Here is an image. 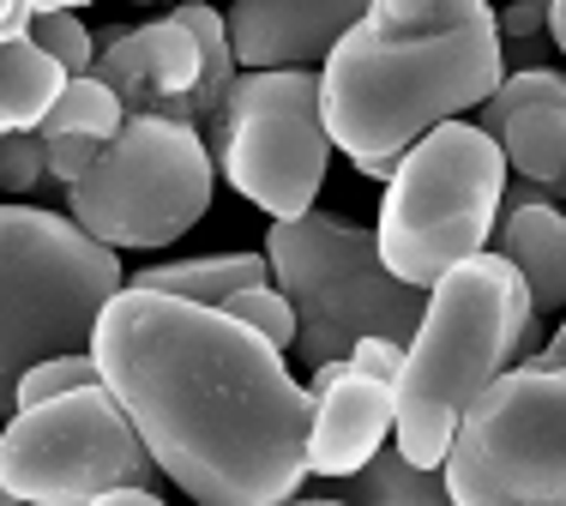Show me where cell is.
Here are the masks:
<instances>
[{
  "mask_svg": "<svg viewBox=\"0 0 566 506\" xmlns=\"http://www.w3.org/2000/svg\"><path fill=\"white\" fill-rule=\"evenodd\" d=\"M536 331L543 314L494 247L447 265L422 289V314L392 375V446L410 464H440L458 410L501 368L524 362L536 350Z\"/></svg>",
  "mask_w": 566,
  "mask_h": 506,
  "instance_id": "3",
  "label": "cell"
},
{
  "mask_svg": "<svg viewBox=\"0 0 566 506\" xmlns=\"http://www.w3.org/2000/svg\"><path fill=\"white\" fill-rule=\"evenodd\" d=\"M489 247L524 277L536 314H560V302H566V218H560V199H518V205H501Z\"/></svg>",
  "mask_w": 566,
  "mask_h": 506,
  "instance_id": "15",
  "label": "cell"
},
{
  "mask_svg": "<svg viewBox=\"0 0 566 506\" xmlns=\"http://www.w3.org/2000/svg\"><path fill=\"white\" fill-rule=\"evenodd\" d=\"M307 398H314V410H307V441H302L307 476H332L338 483L344 471H356L392 434V386L374 380V375H356L344 356L314 368Z\"/></svg>",
  "mask_w": 566,
  "mask_h": 506,
  "instance_id": "13",
  "label": "cell"
},
{
  "mask_svg": "<svg viewBox=\"0 0 566 506\" xmlns=\"http://www.w3.org/2000/svg\"><path fill=\"white\" fill-rule=\"evenodd\" d=\"M43 133L36 127H7L0 133V193L19 199L31 188H43Z\"/></svg>",
  "mask_w": 566,
  "mask_h": 506,
  "instance_id": "23",
  "label": "cell"
},
{
  "mask_svg": "<svg viewBox=\"0 0 566 506\" xmlns=\"http://www.w3.org/2000/svg\"><path fill=\"white\" fill-rule=\"evenodd\" d=\"M265 272L283 289L295 314V344L307 368L338 362L361 331L380 338H410L416 314H422V289L403 284L374 247V230L344 223L332 211H295L272 218L265 230Z\"/></svg>",
  "mask_w": 566,
  "mask_h": 506,
  "instance_id": "4",
  "label": "cell"
},
{
  "mask_svg": "<svg viewBox=\"0 0 566 506\" xmlns=\"http://www.w3.org/2000/svg\"><path fill=\"white\" fill-rule=\"evenodd\" d=\"M506 157L476 122H434L398 151L386 176L374 247L403 284L428 289L447 265L489 247L501 218Z\"/></svg>",
  "mask_w": 566,
  "mask_h": 506,
  "instance_id": "5",
  "label": "cell"
},
{
  "mask_svg": "<svg viewBox=\"0 0 566 506\" xmlns=\"http://www.w3.org/2000/svg\"><path fill=\"white\" fill-rule=\"evenodd\" d=\"M349 164H356L368 181H386V176H392V164H398V157H349Z\"/></svg>",
  "mask_w": 566,
  "mask_h": 506,
  "instance_id": "29",
  "label": "cell"
},
{
  "mask_svg": "<svg viewBox=\"0 0 566 506\" xmlns=\"http://www.w3.org/2000/svg\"><path fill=\"white\" fill-rule=\"evenodd\" d=\"M91 380H97V362H91V350L43 356V362H31L19 380H12V410H19V404H43V398L73 392V386H91Z\"/></svg>",
  "mask_w": 566,
  "mask_h": 506,
  "instance_id": "22",
  "label": "cell"
},
{
  "mask_svg": "<svg viewBox=\"0 0 566 506\" xmlns=\"http://www.w3.org/2000/svg\"><path fill=\"white\" fill-rule=\"evenodd\" d=\"M120 122H127V109H120V97L97 73H66L61 91L49 97L36 133H91V139H109Z\"/></svg>",
  "mask_w": 566,
  "mask_h": 506,
  "instance_id": "19",
  "label": "cell"
},
{
  "mask_svg": "<svg viewBox=\"0 0 566 506\" xmlns=\"http://www.w3.org/2000/svg\"><path fill=\"white\" fill-rule=\"evenodd\" d=\"M344 362L356 368V375H374V380L392 386L398 362H403V344H398V338H380V331H361V338L344 350Z\"/></svg>",
  "mask_w": 566,
  "mask_h": 506,
  "instance_id": "25",
  "label": "cell"
},
{
  "mask_svg": "<svg viewBox=\"0 0 566 506\" xmlns=\"http://www.w3.org/2000/svg\"><path fill=\"white\" fill-rule=\"evenodd\" d=\"M199 139L211 151V169L265 218L307 211L332 164L314 66H235Z\"/></svg>",
  "mask_w": 566,
  "mask_h": 506,
  "instance_id": "9",
  "label": "cell"
},
{
  "mask_svg": "<svg viewBox=\"0 0 566 506\" xmlns=\"http://www.w3.org/2000/svg\"><path fill=\"white\" fill-rule=\"evenodd\" d=\"M440 476L458 506H555L566 495V375L501 368L458 410Z\"/></svg>",
  "mask_w": 566,
  "mask_h": 506,
  "instance_id": "8",
  "label": "cell"
},
{
  "mask_svg": "<svg viewBox=\"0 0 566 506\" xmlns=\"http://www.w3.org/2000/svg\"><path fill=\"white\" fill-rule=\"evenodd\" d=\"M61 78L66 73L31 43V36L0 43V133L43 122V109H49V97L61 91Z\"/></svg>",
  "mask_w": 566,
  "mask_h": 506,
  "instance_id": "18",
  "label": "cell"
},
{
  "mask_svg": "<svg viewBox=\"0 0 566 506\" xmlns=\"http://www.w3.org/2000/svg\"><path fill=\"white\" fill-rule=\"evenodd\" d=\"M265 253H206V260H175V265H145L133 284L139 289H164V296H181V302H206L218 308L223 296L248 284H265Z\"/></svg>",
  "mask_w": 566,
  "mask_h": 506,
  "instance_id": "17",
  "label": "cell"
},
{
  "mask_svg": "<svg viewBox=\"0 0 566 506\" xmlns=\"http://www.w3.org/2000/svg\"><path fill=\"white\" fill-rule=\"evenodd\" d=\"M0 500H7V488H0Z\"/></svg>",
  "mask_w": 566,
  "mask_h": 506,
  "instance_id": "31",
  "label": "cell"
},
{
  "mask_svg": "<svg viewBox=\"0 0 566 506\" xmlns=\"http://www.w3.org/2000/svg\"><path fill=\"white\" fill-rule=\"evenodd\" d=\"M476 127L501 145L506 176L566 188V78L560 66H506L501 85L476 103Z\"/></svg>",
  "mask_w": 566,
  "mask_h": 506,
  "instance_id": "12",
  "label": "cell"
},
{
  "mask_svg": "<svg viewBox=\"0 0 566 506\" xmlns=\"http://www.w3.org/2000/svg\"><path fill=\"white\" fill-rule=\"evenodd\" d=\"M97 145H103V139H91V133H43V169L66 188V181H78V176L91 169Z\"/></svg>",
  "mask_w": 566,
  "mask_h": 506,
  "instance_id": "24",
  "label": "cell"
},
{
  "mask_svg": "<svg viewBox=\"0 0 566 506\" xmlns=\"http://www.w3.org/2000/svg\"><path fill=\"white\" fill-rule=\"evenodd\" d=\"M368 0H229L223 36L235 66H319Z\"/></svg>",
  "mask_w": 566,
  "mask_h": 506,
  "instance_id": "14",
  "label": "cell"
},
{
  "mask_svg": "<svg viewBox=\"0 0 566 506\" xmlns=\"http://www.w3.org/2000/svg\"><path fill=\"white\" fill-rule=\"evenodd\" d=\"M218 169L199 127L127 115L97 145L91 169L66 181V218L103 247H169L211 211Z\"/></svg>",
  "mask_w": 566,
  "mask_h": 506,
  "instance_id": "7",
  "label": "cell"
},
{
  "mask_svg": "<svg viewBox=\"0 0 566 506\" xmlns=\"http://www.w3.org/2000/svg\"><path fill=\"white\" fill-rule=\"evenodd\" d=\"M543 7L548 0H512L506 12H494L501 43H531V36H543Z\"/></svg>",
  "mask_w": 566,
  "mask_h": 506,
  "instance_id": "26",
  "label": "cell"
},
{
  "mask_svg": "<svg viewBox=\"0 0 566 506\" xmlns=\"http://www.w3.org/2000/svg\"><path fill=\"white\" fill-rule=\"evenodd\" d=\"M91 73L115 91L127 115H164L206 133L235 78L223 12L206 0H175L151 24H109Z\"/></svg>",
  "mask_w": 566,
  "mask_h": 506,
  "instance_id": "11",
  "label": "cell"
},
{
  "mask_svg": "<svg viewBox=\"0 0 566 506\" xmlns=\"http://www.w3.org/2000/svg\"><path fill=\"white\" fill-rule=\"evenodd\" d=\"M338 483H344V500H356V506H440L447 500L440 464H410L398 446H374Z\"/></svg>",
  "mask_w": 566,
  "mask_h": 506,
  "instance_id": "16",
  "label": "cell"
},
{
  "mask_svg": "<svg viewBox=\"0 0 566 506\" xmlns=\"http://www.w3.org/2000/svg\"><path fill=\"white\" fill-rule=\"evenodd\" d=\"M24 36H31V43L43 49L61 73H91L97 36H91V24L78 19V12H31V31H24Z\"/></svg>",
  "mask_w": 566,
  "mask_h": 506,
  "instance_id": "21",
  "label": "cell"
},
{
  "mask_svg": "<svg viewBox=\"0 0 566 506\" xmlns=\"http://www.w3.org/2000/svg\"><path fill=\"white\" fill-rule=\"evenodd\" d=\"M91 362L181 495L272 506L307 483V386L235 314L120 284L91 326Z\"/></svg>",
  "mask_w": 566,
  "mask_h": 506,
  "instance_id": "1",
  "label": "cell"
},
{
  "mask_svg": "<svg viewBox=\"0 0 566 506\" xmlns=\"http://www.w3.org/2000/svg\"><path fill=\"white\" fill-rule=\"evenodd\" d=\"M31 31V7L24 0H0V43H19Z\"/></svg>",
  "mask_w": 566,
  "mask_h": 506,
  "instance_id": "28",
  "label": "cell"
},
{
  "mask_svg": "<svg viewBox=\"0 0 566 506\" xmlns=\"http://www.w3.org/2000/svg\"><path fill=\"white\" fill-rule=\"evenodd\" d=\"M218 308L235 314L248 331H260L272 350H290V344H295V314H290V302H283V289L272 284V277H265V284L235 289V296H223Z\"/></svg>",
  "mask_w": 566,
  "mask_h": 506,
  "instance_id": "20",
  "label": "cell"
},
{
  "mask_svg": "<svg viewBox=\"0 0 566 506\" xmlns=\"http://www.w3.org/2000/svg\"><path fill=\"white\" fill-rule=\"evenodd\" d=\"M524 362L543 368V375H566V331H548V344H543V350H531Z\"/></svg>",
  "mask_w": 566,
  "mask_h": 506,
  "instance_id": "27",
  "label": "cell"
},
{
  "mask_svg": "<svg viewBox=\"0 0 566 506\" xmlns=\"http://www.w3.org/2000/svg\"><path fill=\"white\" fill-rule=\"evenodd\" d=\"M169 476L133 434L109 386L91 380L43 404H19L0 429V488L7 500L85 506L103 488H164Z\"/></svg>",
  "mask_w": 566,
  "mask_h": 506,
  "instance_id": "10",
  "label": "cell"
},
{
  "mask_svg": "<svg viewBox=\"0 0 566 506\" xmlns=\"http://www.w3.org/2000/svg\"><path fill=\"white\" fill-rule=\"evenodd\" d=\"M120 284L127 277L115 247L85 235L73 218L0 199V417L12 410V380L31 362L85 350Z\"/></svg>",
  "mask_w": 566,
  "mask_h": 506,
  "instance_id": "6",
  "label": "cell"
},
{
  "mask_svg": "<svg viewBox=\"0 0 566 506\" xmlns=\"http://www.w3.org/2000/svg\"><path fill=\"white\" fill-rule=\"evenodd\" d=\"M31 12H78V7H91V0H24Z\"/></svg>",
  "mask_w": 566,
  "mask_h": 506,
  "instance_id": "30",
  "label": "cell"
},
{
  "mask_svg": "<svg viewBox=\"0 0 566 506\" xmlns=\"http://www.w3.org/2000/svg\"><path fill=\"white\" fill-rule=\"evenodd\" d=\"M506 73L489 0H368L319 78V122L344 157H398L434 122L470 115Z\"/></svg>",
  "mask_w": 566,
  "mask_h": 506,
  "instance_id": "2",
  "label": "cell"
}]
</instances>
